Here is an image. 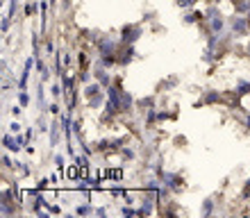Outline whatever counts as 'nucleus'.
I'll list each match as a JSON object with an SVG mask.
<instances>
[{
    "instance_id": "1",
    "label": "nucleus",
    "mask_w": 250,
    "mask_h": 218,
    "mask_svg": "<svg viewBox=\"0 0 250 218\" xmlns=\"http://www.w3.org/2000/svg\"><path fill=\"white\" fill-rule=\"evenodd\" d=\"M123 112V89L119 84H114L107 89V102H105V114H103V120L114 119L116 114Z\"/></svg>"
},
{
    "instance_id": "2",
    "label": "nucleus",
    "mask_w": 250,
    "mask_h": 218,
    "mask_svg": "<svg viewBox=\"0 0 250 218\" xmlns=\"http://www.w3.org/2000/svg\"><path fill=\"white\" fill-rule=\"evenodd\" d=\"M155 173H157V178L164 182L168 189H171L173 193H180L182 191V186H185V179H182V175L180 173H168L164 171L162 166H155Z\"/></svg>"
},
{
    "instance_id": "3",
    "label": "nucleus",
    "mask_w": 250,
    "mask_h": 218,
    "mask_svg": "<svg viewBox=\"0 0 250 218\" xmlns=\"http://www.w3.org/2000/svg\"><path fill=\"white\" fill-rule=\"evenodd\" d=\"M144 37V30H141V25H137V23H127V25H123V30H121V43L123 46H134L139 39Z\"/></svg>"
},
{
    "instance_id": "4",
    "label": "nucleus",
    "mask_w": 250,
    "mask_h": 218,
    "mask_svg": "<svg viewBox=\"0 0 250 218\" xmlns=\"http://www.w3.org/2000/svg\"><path fill=\"white\" fill-rule=\"evenodd\" d=\"M119 43L121 41L112 39V37H100L93 46H96L100 57H114V55H119Z\"/></svg>"
},
{
    "instance_id": "5",
    "label": "nucleus",
    "mask_w": 250,
    "mask_h": 218,
    "mask_svg": "<svg viewBox=\"0 0 250 218\" xmlns=\"http://www.w3.org/2000/svg\"><path fill=\"white\" fill-rule=\"evenodd\" d=\"M228 27H230V32H232V37H246L248 34V30H250V25H248V19H244V14H237V16H232L230 20H228Z\"/></svg>"
},
{
    "instance_id": "6",
    "label": "nucleus",
    "mask_w": 250,
    "mask_h": 218,
    "mask_svg": "<svg viewBox=\"0 0 250 218\" xmlns=\"http://www.w3.org/2000/svg\"><path fill=\"white\" fill-rule=\"evenodd\" d=\"M93 75H96V79H98V82H100L103 86H105V89H109V86H112V75L107 73V68H105V66L96 64V73H93Z\"/></svg>"
},
{
    "instance_id": "7",
    "label": "nucleus",
    "mask_w": 250,
    "mask_h": 218,
    "mask_svg": "<svg viewBox=\"0 0 250 218\" xmlns=\"http://www.w3.org/2000/svg\"><path fill=\"white\" fill-rule=\"evenodd\" d=\"M62 134H64V130H62V120L57 123V120H53L50 123V145H60V139H62Z\"/></svg>"
},
{
    "instance_id": "8",
    "label": "nucleus",
    "mask_w": 250,
    "mask_h": 218,
    "mask_svg": "<svg viewBox=\"0 0 250 218\" xmlns=\"http://www.w3.org/2000/svg\"><path fill=\"white\" fill-rule=\"evenodd\" d=\"M116 57H119V66H127L137 57V50H134V46H125V50L121 55H116Z\"/></svg>"
},
{
    "instance_id": "9",
    "label": "nucleus",
    "mask_w": 250,
    "mask_h": 218,
    "mask_svg": "<svg viewBox=\"0 0 250 218\" xmlns=\"http://www.w3.org/2000/svg\"><path fill=\"white\" fill-rule=\"evenodd\" d=\"M86 102H89L91 109H98V107H103L107 102V91H100L96 96H91V98H86Z\"/></svg>"
},
{
    "instance_id": "10",
    "label": "nucleus",
    "mask_w": 250,
    "mask_h": 218,
    "mask_svg": "<svg viewBox=\"0 0 250 218\" xmlns=\"http://www.w3.org/2000/svg\"><path fill=\"white\" fill-rule=\"evenodd\" d=\"M103 89H105V86H103L98 79H96V82H89V84H84V91H82V93H84V98H91V96L100 93Z\"/></svg>"
},
{
    "instance_id": "11",
    "label": "nucleus",
    "mask_w": 250,
    "mask_h": 218,
    "mask_svg": "<svg viewBox=\"0 0 250 218\" xmlns=\"http://www.w3.org/2000/svg\"><path fill=\"white\" fill-rule=\"evenodd\" d=\"M250 93V79H239L237 82V89H234V96L239 98H244V96H248Z\"/></svg>"
},
{
    "instance_id": "12",
    "label": "nucleus",
    "mask_w": 250,
    "mask_h": 218,
    "mask_svg": "<svg viewBox=\"0 0 250 218\" xmlns=\"http://www.w3.org/2000/svg\"><path fill=\"white\" fill-rule=\"evenodd\" d=\"M221 100V93L209 89V91H205V96L200 98V105H211V102H218Z\"/></svg>"
},
{
    "instance_id": "13",
    "label": "nucleus",
    "mask_w": 250,
    "mask_h": 218,
    "mask_svg": "<svg viewBox=\"0 0 250 218\" xmlns=\"http://www.w3.org/2000/svg\"><path fill=\"white\" fill-rule=\"evenodd\" d=\"M232 7L237 14H248L250 12V0H232Z\"/></svg>"
},
{
    "instance_id": "14",
    "label": "nucleus",
    "mask_w": 250,
    "mask_h": 218,
    "mask_svg": "<svg viewBox=\"0 0 250 218\" xmlns=\"http://www.w3.org/2000/svg\"><path fill=\"white\" fill-rule=\"evenodd\" d=\"M34 66H37V71L41 73V82H46V79L50 78V71H48V66L39 59V57H34Z\"/></svg>"
},
{
    "instance_id": "15",
    "label": "nucleus",
    "mask_w": 250,
    "mask_h": 218,
    "mask_svg": "<svg viewBox=\"0 0 250 218\" xmlns=\"http://www.w3.org/2000/svg\"><path fill=\"white\" fill-rule=\"evenodd\" d=\"M203 19H205V14H200V12H189V14L182 16V20H185L187 25H191V23H200Z\"/></svg>"
},
{
    "instance_id": "16",
    "label": "nucleus",
    "mask_w": 250,
    "mask_h": 218,
    "mask_svg": "<svg viewBox=\"0 0 250 218\" xmlns=\"http://www.w3.org/2000/svg\"><path fill=\"white\" fill-rule=\"evenodd\" d=\"M132 105H134V98H132V93L123 91V112H132Z\"/></svg>"
},
{
    "instance_id": "17",
    "label": "nucleus",
    "mask_w": 250,
    "mask_h": 218,
    "mask_svg": "<svg viewBox=\"0 0 250 218\" xmlns=\"http://www.w3.org/2000/svg\"><path fill=\"white\" fill-rule=\"evenodd\" d=\"M211 212H214V198H207L203 202V209H200V214H203V216H211Z\"/></svg>"
},
{
    "instance_id": "18",
    "label": "nucleus",
    "mask_w": 250,
    "mask_h": 218,
    "mask_svg": "<svg viewBox=\"0 0 250 218\" xmlns=\"http://www.w3.org/2000/svg\"><path fill=\"white\" fill-rule=\"evenodd\" d=\"M73 159H75V164H78L82 171H86V168H89V155H75Z\"/></svg>"
},
{
    "instance_id": "19",
    "label": "nucleus",
    "mask_w": 250,
    "mask_h": 218,
    "mask_svg": "<svg viewBox=\"0 0 250 218\" xmlns=\"http://www.w3.org/2000/svg\"><path fill=\"white\" fill-rule=\"evenodd\" d=\"M75 212H78L80 216H91V214H96V209H93L91 205H80Z\"/></svg>"
},
{
    "instance_id": "20",
    "label": "nucleus",
    "mask_w": 250,
    "mask_h": 218,
    "mask_svg": "<svg viewBox=\"0 0 250 218\" xmlns=\"http://www.w3.org/2000/svg\"><path fill=\"white\" fill-rule=\"evenodd\" d=\"M159 189H162V184H159V179H148V184H146V191L157 193Z\"/></svg>"
},
{
    "instance_id": "21",
    "label": "nucleus",
    "mask_w": 250,
    "mask_h": 218,
    "mask_svg": "<svg viewBox=\"0 0 250 218\" xmlns=\"http://www.w3.org/2000/svg\"><path fill=\"white\" fill-rule=\"evenodd\" d=\"M37 102H39V107L43 109L46 107V98H43V84L37 86Z\"/></svg>"
},
{
    "instance_id": "22",
    "label": "nucleus",
    "mask_w": 250,
    "mask_h": 218,
    "mask_svg": "<svg viewBox=\"0 0 250 218\" xmlns=\"http://www.w3.org/2000/svg\"><path fill=\"white\" fill-rule=\"evenodd\" d=\"M121 214H123V216H127V218H130V216H139V209H132V207L125 205V207H121Z\"/></svg>"
},
{
    "instance_id": "23",
    "label": "nucleus",
    "mask_w": 250,
    "mask_h": 218,
    "mask_svg": "<svg viewBox=\"0 0 250 218\" xmlns=\"http://www.w3.org/2000/svg\"><path fill=\"white\" fill-rule=\"evenodd\" d=\"M78 168H80L78 164H75V166H71V168H66V178H71V179H78V175H80V173H78Z\"/></svg>"
},
{
    "instance_id": "24",
    "label": "nucleus",
    "mask_w": 250,
    "mask_h": 218,
    "mask_svg": "<svg viewBox=\"0 0 250 218\" xmlns=\"http://www.w3.org/2000/svg\"><path fill=\"white\" fill-rule=\"evenodd\" d=\"M19 105L21 107H27V105H30V96H27L25 91H19Z\"/></svg>"
},
{
    "instance_id": "25",
    "label": "nucleus",
    "mask_w": 250,
    "mask_h": 218,
    "mask_svg": "<svg viewBox=\"0 0 250 218\" xmlns=\"http://www.w3.org/2000/svg\"><path fill=\"white\" fill-rule=\"evenodd\" d=\"M37 9H41V5H37V2H27V7H25V16H32Z\"/></svg>"
},
{
    "instance_id": "26",
    "label": "nucleus",
    "mask_w": 250,
    "mask_h": 218,
    "mask_svg": "<svg viewBox=\"0 0 250 218\" xmlns=\"http://www.w3.org/2000/svg\"><path fill=\"white\" fill-rule=\"evenodd\" d=\"M16 168H19V173L23 175V178L30 175V168H27V164H23V161H16Z\"/></svg>"
},
{
    "instance_id": "27",
    "label": "nucleus",
    "mask_w": 250,
    "mask_h": 218,
    "mask_svg": "<svg viewBox=\"0 0 250 218\" xmlns=\"http://www.w3.org/2000/svg\"><path fill=\"white\" fill-rule=\"evenodd\" d=\"M175 5L182 7V9H189V7L196 5V0H175Z\"/></svg>"
},
{
    "instance_id": "28",
    "label": "nucleus",
    "mask_w": 250,
    "mask_h": 218,
    "mask_svg": "<svg viewBox=\"0 0 250 218\" xmlns=\"http://www.w3.org/2000/svg\"><path fill=\"white\" fill-rule=\"evenodd\" d=\"M37 125H39V132H50V125L46 123V119H43V116L37 120Z\"/></svg>"
},
{
    "instance_id": "29",
    "label": "nucleus",
    "mask_w": 250,
    "mask_h": 218,
    "mask_svg": "<svg viewBox=\"0 0 250 218\" xmlns=\"http://www.w3.org/2000/svg\"><path fill=\"white\" fill-rule=\"evenodd\" d=\"M121 155H123L125 159H134V157H137V152L132 150V148H121Z\"/></svg>"
},
{
    "instance_id": "30",
    "label": "nucleus",
    "mask_w": 250,
    "mask_h": 218,
    "mask_svg": "<svg viewBox=\"0 0 250 218\" xmlns=\"http://www.w3.org/2000/svg\"><path fill=\"white\" fill-rule=\"evenodd\" d=\"M50 93H53L55 98H60V96H64V89H62L60 84H53L50 86Z\"/></svg>"
},
{
    "instance_id": "31",
    "label": "nucleus",
    "mask_w": 250,
    "mask_h": 218,
    "mask_svg": "<svg viewBox=\"0 0 250 218\" xmlns=\"http://www.w3.org/2000/svg\"><path fill=\"white\" fill-rule=\"evenodd\" d=\"M9 25H12V16H9V14H7L5 19H2V32H9Z\"/></svg>"
},
{
    "instance_id": "32",
    "label": "nucleus",
    "mask_w": 250,
    "mask_h": 218,
    "mask_svg": "<svg viewBox=\"0 0 250 218\" xmlns=\"http://www.w3.org/2000/svg\"><path fill=\"white\" fill-rule=\"evenodd\" d=\"M80 82H84V84H89V82H91V75H89V71H80Z\"/></svg>"
},
{
    "instance_id": "33",
    "label": "nucleus",
    "mask_w": 250,
    "mask_h": 218,
    "mask_svg": "<svg viewBox=\"0 0 250 218\" xmlns=\"http://www.w3.org/2000/svg\"><path fill=\"white\" fill-rule=\"evenodd\" d=\"M78 61H80V66H82V71H84L86 64H89V61H86V53H80L78 55Z\"/></svg>"
},
{
    "instance_id": "34",
    "label": "nucleus",
    "mask_w": 250,
    "mask_h": 218,
    "mask_svg": "<svg viewBox=\"0 0 250 218\" xmlns=\"http://www.w3.org/2000/svg\"><path fill=\"white\" fill-rule=\"evenodd\" d=\"M9 132H12V134H21V123H19V120H14L12 125H9Z\"/></svg>"
},
{
    "instance_id": "35",
    "label": "nucleus",
    "mask_w": 250,
    "mask_h": 218,
    "mask_svg": "<svg viewBox=\"0 0 250 218\" xmlns=\"http://www.w3.org/2000/svg\"><path fill=\"white\" fill-rule=\"evenodd\" d=\"M62 61H64V66H73V55H71V53H64Z\"/></svg>"
},
{
    "instance_id": "36",
    "label": "nucleus",
    "mask_w": 250,
    "mask_h": 218,
    "mask_svg": "<svg viewBox=\"0 0 250 218\" xmlns=\"http://www.w3.org/2000/svg\"><path fill=\"white\" fill-rule=\"evenodd\" d=\"M46 209L50 214H62V209H60V205H50V202H46Z\"/></svg>"
},
{
    "instance_id": "37",
    "label": "nucleus",
    "mask_w": 250,
    "mask_h": 218,
    "mask_svg": "<svg viewBox=\"0 0 250 218\" xmlns=\"http://www.w3.org/2000/svg\"><path fill=\"white\" fill-rule=\"evenodd\" d=\"M50 184V178H43V179H39V184H37V191H43V189H46V186Z\"/></svg>"
},
{
    "instance_id": "38",
    "label": "nucleus",
    "mask_w": 250,
    "mask_h": 218,
    "mask_svg": "<svg viewBox=\"0 0 250 218\" xmlns=\"http://www.w3.org/2000/svg\"><path fill=\"white\" fill-rule=\"evenodd\" d=\"M55 166H57V168H64V155H55Z\"/></svg>"
},
{
    "instance_id": "39",
    "label": "nucleus",
    "mask_w": 250,
    "mask_h": 218,
    "mask_svg": "<svg viewBox=\"0 0 250 218\" xmlns=\"http://www.w3.org/2000/svg\"><path fill=\"white\" fill-rule=\"evenodd\" d=\"M2 168H12V159H9V155H2Z\"/></svg>"
},
{
    "instance_id": "40",
    "label": "nucleus",
    "mask_w": 250,
    "mask_h": 218,
    "mask_svg": "<svg viewBox=\"0 0 250 218\" xmlns=\"http://www.w3.org/2000/svg\"><path fill=\"white\" fill-rule=\"evenodd\" d=\"M109 193H112V196H114V198H121V196H123V189H119V186H114V189H112V191H109Z\"/></svg>"
},
{
    "instance_id": "41",
    "label": "nucleus",
    "mask_w": 250,
    "mask_h": 218,
    "mask_svg": "<svg viewBox=\"0 0 250 218\" xmlns=\"http://www.w3.org/2000/svg\"><path fill=\"white\" fill-rule=\"evenodd\" d=\"M123 200H125V205H132V202H134V198H132V193H127V191L123 193Z\"/></svg>"
},
{
    "instance_id": "42",
    "label": "nucleus",
    "mask_w": 250,
    "mask_h": 218,
    "mask_svg": "<svg viewBox=\"0 0 250 218\" xmlns=\"http://www.w3.org/2000/svg\"><path fill=\"white\" fill-rule=\"evenodd\" d=\"M14 14H16V0H9V16L14 19Z\"/></svg>"
},
{
    "instance_id": "43",
    "label": "nucleus",
    "mask_w": 250,
    "mask_h": 218,
    "mask_svg": "<svg viewBox=\"0 0 250 218\" xmlns=\"http://www.w3.org/2000/svg\"><path fill=\"white\" fill-rule=\"evenodd\" d=\"M32 137H34L32 127H27V130H25V141H27V143H30V141H32Z\"/></svg>"
},
{
    "instance_id": "44",
    "label": "nucleus",
    "mask_w": 250,
    "mask_h": 218,
    "mask_svg": "<svg viewBox=\"0 0 250 218\" xmlns=\"http://www.w3.org/2000/svg\"><path fill=\"white\" fill-rule=\"evenodd\" d=\"M21 112H23V107H19V105H16V107H12V114H14V116H16V119H19V116H21Z\"/></svg>"
},
{
    "instance_id": "45",
    "label": "nucleus",
    "mask_w": 250,
    "mask_h": 218,
    "mask_svg": "<svg viewBox=\"0 0 250 218\" xmlns=\"http://www.w3.org/2000/svg\"><path fill=\"white\" fill-rule=\"evenodd\" d=\"M50 112L57 116V114H60V105H57V102H53V105H50Z\"/></svg>"
},
{
    "instance_id": "46",
    "label": "nucleus",
    "mask_w": 250,
    "mask_h": 218,
    "mask_svg": "<svg viewBox=\"0 0 250 218\" xmlns=\"http://www.w3.org/2000/svg\"><path fill=\"white\" fill-rule=\"evenodd\" d=\"M96 214H98V216H107V209L105 207H100V209H96Z\"/></svg>"
},
{
    "instance_id": "47",
    "label": "nucleus",
    "mask_w": 250,
    "mask_h": 218,
    "mask_svg": "<svg viewBox=\"0 0 250 218\" xmlns=\"http://www.w3.org/2000/svg\"><path fill=\"white\" fill-rule=\"evenodd\" d=\"M246 127L250 130V114H246Z\"/></svg>"
},
{
    "instance_id": "48",
    "label": "nucleus",
    "mask_w": 250,
    "mask_h": 218,
    "mask_svg": "<svg viewBox=\"0 0 250 218\" xmlns=\"http://www.w3.org/2000/svg\"><path fill=\"white\" fill-rule=\"evenodd\" d=\"M246 16H248V25H250V12H248V14H246Z\"/></svg>"
},
{
    "instance_id": "49",
    "label": "nucleus",
    "mask_w": 250,
    "mask_h": 218,
    "mask_svg": "<svg viewBox=\"0 0 250 218\" xmlns=\"http://www.w3.org/2000/svg\"><path fill=\"white\" fill-rule=\"evenodd\" d=\"M248 57H250V43H248Z\"/></svg>"
},
{
    "instance_id": "50",
    "label": "nucleus",
    "mask_w": 250,
    "mask_h": 218,
    "mask_svg": "<svg viewBox=\"0 0 250 218\" xmlns=\"http://www.w3.org/2000/svg\"><path fill=\"white\" fill-rule=\"evenodd\" d=\"M211 2H216V0H211ZM218 2H221V0H218Z\"/></svg>"
}]
</instances>
